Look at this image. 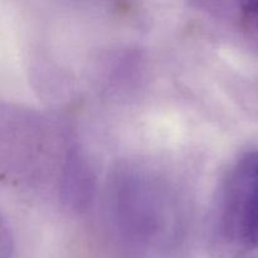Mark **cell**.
Here are the masks:
<instances>
[{"label":"cell","instance_id":"cell-1","mask_svg":"<svg viewBox=\"0 0 258 258\" xmlns=\"http://www.w3.org/2000/svg\"><path fill=\"white\" fill-rule=\"evenodd\" d=\"M219 223L234 244L258 248V151L241 156L227 174L219 199Z\"/></svg>","mask_w":258,"mask_h":258},{"label":"cell","instance_id":"cell-2","mask_svg":"<svg viewBox=\"0 0 258 258\" xmlns=\"http://www.w3.org/2000/svg\"><path fill=\"white\" fill-rule=\"evenodd\" d=\"M243 18L258 29V2L247 3L242 8Z\"/></svg>","mask_w":258,"mask_h":258}]
</instances>
